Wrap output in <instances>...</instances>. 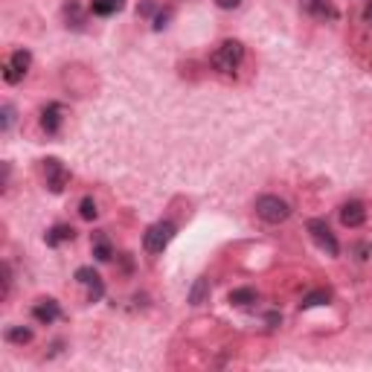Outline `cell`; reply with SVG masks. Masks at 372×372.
<instances>
[{
    "label": "cell",
    "instance_id": "7",
    "mask_svg": "<svg viewBox=\"0 0 372 372\" xmlns=\"http://www.w3.org/2000/svg\"><path fill=\"white\" fill-rule=\"evenodd\" d=\"M76 279L84 285V288H88V300H91V303H99V300L105 297L102 277H99L93 268H79V270H76Z\"/></svg>",
    "mask_w": 372,
    "mask_h": 372
},
{
    "label": "cell",
    "instance_id": "2",
    "mask_svg": "<svg viewBox=\"0 0 372 372\" xmlns=\"http://www.w3.org/2000/svg\"><path fill=\"white\" fill-rule=\"evenodd\" d=\"M256 216L268 221V224H282V221L291 216V207L285 204L279 195H262L256 201Z\"/></svg>",
    "mask_w": 372,
    "mask_h": 372
},
{
    "label": "cell",
    "instance_id": "11",
    "mask_svg": "<svg viewBox=\"0 0 372 372\" xmlns=\"http://www.w3.org/2000/svg\"><path fill=\"white\" fill-rule=\"evenodd\" d=\"M300 6H303V12H308V15H314V18H334L338 15L329 0H300Z\"/></svg>",
    "mask_w": 372,
    "mask_h": 372
},
{
    "label": "cell",
    "instance_id": "6",
    "mask_svg": "<svg viewBox=\"0 0 372 372\" xmlns=\"http://www.w3.org/2000/svg\"><path fill=\"white\" fill-rule=\"evenodd\" d=\"M44 175H47V186L49 192H61L70 181V172L65 169V163H61L58 157H47L44 160Z\"/></svg>",
    "mask_w": 372,
    "mask_h": 372
},
{
    "label": "cell",
    "instance_id": "15",
    "mask_svg": "<svg viewBox=\"0 0 372 372\" xmlns=\"http://www.w3.org/2000/svg\"><path fill=\"white\" fill-rule=\"evenodd\" d=\"M230 303L233 305H251V303H256V291L253 288H235V291H230Z\"/></svg>",
    "mask_w": 372,
    "mask_h": 372
},
{
    "label": "cell",
    "instance_id": "3",
    "mask_svg": "<svg viewBox=\"0 0 372 372\" xmlns=\"http://www.w3.org/2000/svg\"><path fill=\"white\" fill-rule=\"evenodd\" d=\"M172 239H175V224H169V221H157V224H152L146 230L143 244H146L148 253H163Z\"/></svg>",
    "mask_w": 372,
    "mask_h": 372
},
{
    "label": "cell",
    "instance_id": "24",
    "mask_svg": "<svg viewBox=\"0 0 372 372\" xmlns=\"http://www.w3.org/2000/svg\"><path fill=\"white\" fill-rule=\"evenodd\" d=\"M364 21L372 23V0H367V3H364Z\"/></svg>",
    "mask_w": 372,
    "mask_h": 372
},
{
    "label": "cell",
    "instance_id": "10",
    "mask_svg": "<svg viewBox=\"0 0 372 372\" xmlns=\"http://www.w3.org/2000/svg\"><path fill=\"white\" fill-rule=\"evenodd\" d=\"M58 314H61V308L56 300H41L32 308V317L38 320V323H53V320H58Z\"/></svg>",
    "mask_w": 372,
    "mask_h": 372
},
{
    "label": "cell",
    "instance_id": "1",
    "mask_svg": "<svg viewBox=\"0 0 372 372\" xmlns=\"http://www.w3.org/2000/svg\"><path fill=\"white\" fill-rule=\"evenodd\" d=\"M244 58V47L239 41H224L216 53H213V67L218 73H235Z\"/></svg>",
    "mask_w": 372,
    "mask_h": 372
},
{
    "label": "cell",
    "instance_id": "5",
    "mask_svg": "<svg viewBox=\"0 0 372 372\" xmlns=\"http://www.w3.org/2000/svg\"><path fill=\"white\" fill-rule=\"evenodd\" d=\"M30 65H32V56L27 53V49H15V53L6 58V65H3V79L9 84H18L23 76H27Z\"/></svg>",
    "mask_w": 372,
    "mask_h": 372
},
{
    "label": "cell",
    "instance_id": "4",
    "mask_svg": "<svg viewBox=\"0 0 372 372\" xmlns=\"http://www.w3.org/2000/svg\"><path fill=\"white\" fill-rule=\"evenodd\" d=\"M308 233H312V239H314V244L320 247V251H326L329 256H338L340 253V244H338V239H334V233L329 230V224H326L323 218L308 221Z\"/></svg>",
    "mask_w": 372,
    "mask_h": 372
},
{
    "label": "cell",
    "instance_id": "13",
    "mask_svg": "<svg viewBox=\"0 0 372 372\" xmlns=\"http://www.w3.org/2000/svg\"><path fill=\"white\" fill-rule=\"evenodd\" d=\"M122 6H126V0H93V3H91L93 15H102V18L114 15V12H119Z\"/></svg>",
    "mask_w": 372,
    "mask_h": 372
},
{
    "label": "cell",
    "instance_id": "8",
    "mask_svg": "<svg viewBox=\"0 0 372 372\" xmlns=\"http://www.w3.org/2000/svg\"><path fill=\"white\" fill-rule=\"evenodd\" d=\"M340 221H343L346 227H361L364 221H367V209H364V204L349 201V204L340 209Z\"/></svg>",
    "mask_w": 372,
    "mask_h": 372
},
{
    "label": "cell",
    "instance_id": "23",
    "mask_svg": "<svg viewBox=\"0 0 372 372\" xmlns=\"http://www.w3.org/2000/svg\"><path fill=\"white\" fill-rule=\"evenodd\" d=\"M239 3H242V0H216V6H218V9H235Z\"/></svg>",
    "mask_w": 372,
    "mask_h": 372
},
{
    "label": "cell",
    "instance_id": "19",
    "mask_svg": "<svg viewBox=\"0 0 372 372\" xmlns=\"http://www.w3.org/2000/svg\"><path fill=\"white\" fill-rule=\"evenodd\" d=\"M79 216H82L84 221H93V218H96V204H93V198H82Z\"/></svg>",
    "mask_w": 372,
    "mask_h": 372
},
{
    "label": "cell",
    "instance_id": "14",
    "mask_svg": "<svg viewBox=\"0 0 372 372\" xmlns=\"http://www.w3.org/2000/svg\"><path fill=\"white\" fill-rule=\"evenodd\" d=\"M207 297H209V279L207 277H198L195 285H192V291H189V303L192 305H201Z\"/></svg>",
    "mask_w": 372,
    "mask_h": 372
},
{
    "label": "cell",
    "instance_id": "12",
    "mask_svg": "<svg viewBox=\"0 0 372 372\" xmlns=\"http://www.w3.org/2000/svg\"><path fill=\"white\" fill-rule=\"evenodd\" d=\"M73 235H76V233H73V227H67V224H58V227L49 230V233L44 235V239H47V244H49V247H58L61 242H70Z\"/></svg>",
    "mask_w": 372,
    "mask_h": 372
},
{
    "label": "cell",
    "instance_id": "20",
    "mask_svg": "<svg viewBox=\"0 0 372 372\" xmlns=\"http://www.w3.org/2000/svg\"><path fill=\"white\" fill-rule=\"evenodd\" d=\"M12 117H15V111H12V105H3V117H0V128L9 131L12 128Z\"/></svg>",
    "mask_w": 372,
    "mask_h": 372
},
{
    "label": "cell",
    "instance_id": "17",
    "mask_svg": "<svg viewBox=\"0 0 372 372\" xmlns=\"http://www.w3.org/2000/svg\"><path fill=\"white\" fill-rule=\"evenodd\" d=\"M93 256L99 259V262H108L111 259V247L105 242V235H96V244H93Z\"/></svg>",
    "mask_w": 372,
    "mask_h": 372
},
{
    "label": "cell",
    "instance_id": "22",
    "mask_svg": "<svg viewBox=\"0 0 372 372\" xmlns=\"http://www.w3.org/2000/svg\"><path fill=\"white\" fill-rule=\"evenodd\" d=\"M166 21H169V12H157V18H154V30H163V27H166Z\"/></svg>",
    "mask_w": 372,
    "mask_h": 372
},
{
    "label": "cell",
    "instance_id": "16",
    "mask_svg": "<svg viewBox=\"0 0 372 372\" xmlns=\"http://www.w3.org/2000/svg\"><path fill=\"white\" fill-rule=\"evenodd\" d=\"M6 340H9V343H30V340H32V332L23 329V326H15V329L6 332Z\"/></svg>",
    "mask_w": 372,
    "mask_h": 372
},
{
    "label": "cell",
    "instance_id": "25",
    "mask_svg": "<svg viewBox=\"0 0 372 372\" xmlns=\"http://www.w3.org/2000/svg\"><path fill=\"white\" fill-rule=\"evenodd\" d=\"M140 15H154V3H143L140 6Z\"/></svg>",
    "mask_w": 372,
    "mask_h": 372
},
{
    "label": "cell",
    "instance_id": "21",
    "mask_svg": "<svg viewBox=\"0 0 372 372\" xmlns=\"http://www.w3.org/2000/svg\"><path fill=\"white\" fill-rule=\"evenodd\" d=\"M9 288H12V270H9V265L3 262V297H9Z\"/></svg>",
    "mask_w": 372,
    "mask_h": 372
},
{
    "label": "cell",
    "instance_id": "9",
    "mask_svg": "<svg viewBox=\"0 0 372 372\" xmlns=\"http://www.w3.org/2000/svg\"><path fill=\"white\" fill-rule=\"evenodd\" d=\"M41 128L47 134H56L61 128V105L58 102H49L44 111H41Z\"/></svg>",
    "mask_w": 372,
    "mask_h": 372
},
{
    "label": "cell",
    "instance_id": "18",
    "mask_svg": "<svg viewBox=\"0 0 372 372\" xmlns=\"http://www.w3.org/2000/svg\"><path fill=\"white\" fill-rule=\"evenodd\" d=\"M323 303H329V291H314V294H308L300 305H303V308H314V305H323Z\"/></svg>",
    "mask_w": 372,
    "mask_h": 372
}]
</instances>
